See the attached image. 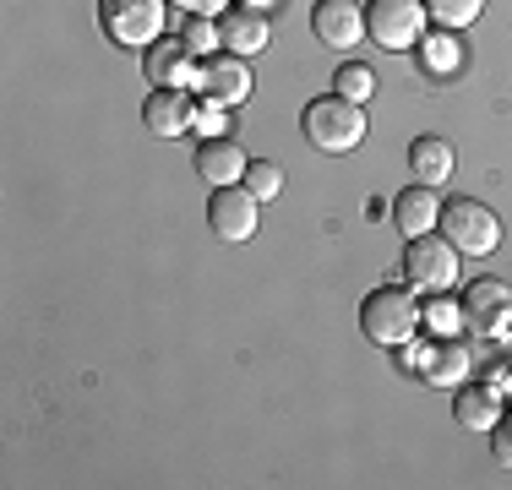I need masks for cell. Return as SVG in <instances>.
Listing matches in <instances>:
<instances>
[{
  "instance_id": "9a60e30c",
  "label": "cell",
  "mask_w": 512,
  "mask_h": 490,
  "mask_svg": "<svg viewBox=\"0 0 512 490\" xmlns=\"http://www.w3.org/2000/svg\"><path fill=\"white\" fill-rule=\"evenodd\" d=\"M218 33H224V49L240 60L262 55V49L273 44V28H267V17L256 6H229L224 17H218Z\"/></svg>"
},
{
  "instance_id": "7c38bea8",
  "label": "cell",
  "mask_w": 512,
  "mask_h": 490,
  "mask_svg": "<svg viewBox=\"0 0 512 490\" xmlns=\"http://www.w3.org/2000/svg\"><path fill=\"white\" fill-rule=\"evenodd\" d=\"M469 365H474V354H469V343L463 338H436V343H425V354H414V371L425 376V382H436V387H463L469 382Z\"/></svg>"
},
{
  "instance_id": "f1b7e54d",
  "label": "cell",
  "mask_w": 512,
  "mask_h": 490,
  "mask_svg": "<svg viewBox=\"0 0 512 490\" xmlns=\"http://www.w3.org/2000/svg\"><path fill=\"white\" fill-rule=\"evenodd\" d=\"M507 338H512V327H507Z\"/></svg>"
},
{
  "instance_id": "83f0119b",
  "label": "cell",
  "mask_w": 512,
  "mask_h": 490,
  "mask_svg": "<svg viewBox=\"0 0 512 490\" xmlns=\"http://www.w3.org/2000/svg\"><path fill=\"white\" fill-rule=\"evenodd\" d=\"M246 6H256V11H262V0H246Z\"/></svg>"
},
{
  "instance_id": "ba28073f",
  "label": "cell",
  "mask_w": 512,
  "mask_h": 490,
  "mask_svg": "<svg viewBox=\"0 0 512 490\" xmlns=\"http://www.w3.org/2000/svg\"><path fill=\"white\" fill-rule=\"evenodd\" d=\"M197 88H202V98H213V104H224V109L246 104L251 88H256L251 60H240V55H229V49H218V55H207V60H202Z\"/></svg>"
},
{
  "instance_id": "8fae6325",
  "label": "cell",
  "mask_w": 512,
  "mask_h": 490,
  "mask_svg": "<svg viewBox=\"0 0 512 490\" xmlns=\"http://www.w3.org/2000/svg\"><path fill=\"white\" fill-rule=\"evenodd\" d=\"M142 71H148L153 88H197V49L186 39H158L148 44V55H142Z\"/></svg>"
},
{
  "instance_id": "ac0fdd59",
  "label": "cell",
  "mask_w": 512,
  "mask_h": 490,
  "mask_svg": "<svg viewBox=\"0 0 512 490\" xmlns=\"http://www.w3.org/2000/svg\"><path fill=\"white\" fill-rule=\"evenodd\" d=\"M409 169H414V180H425V186H442V180H453V147H447L442 137L409 142Z\"/></svg>"
},
{
  "instance_id": "4fadbf2b",
  "label": "cell",
  "mask_w": 512,
  "mask_h": 490,
  "mask_svg": "<svg viewBox=\"0 0 512 490\" xmlns=\"http://www.w3.org/2000/svg\"><path fill=\"white\" fill-rule=\"evenodd\" d=\"M142 126H148L153 137H186V131L197 126V98L186 88H153L148 104H142Z\"/></svg>"
},
{
  "instance_id": "e0dca14e",
  "label": "cell",
  "mask_w": 512,
  "mask_h": 490,
  "mask_svg": "<svg viewBox=\"0 0 512 490\" xmlns=\"http://www.w3.org/2000/svg\"><path fill=\"white\" fill-rule=\"evenodd\" d=\"M453 420L463 425V431L491 436L496 425H502V392H496V387H469V382H463V387H458V398H453Z\"/></svg>"
},
{
  "instance_id": "603a6c76",
  "label": "cell",
  "mask_w": 512,
  "mask_h": 490,
  "mask_svg": "<svg viewBox=\"0 0 512 490\" xmlns=\"http://www.w3.org/2000/svg\"><path fill=\"white\" fill-rule=\"evenodd\" d=\"M180 39H186L191 49H197L202 60H207V55H218V49H224V33H218V22H213V17H191V22H186V33H180Z\"/></svg>"
},
{
  "instance_id": "8992f818",
  "label": "cell",
  "mask_w": 512,
  "mask_h": 490,
  "mask_svg": "<svg viewBox=\"0 0 512 490\" xmlns=\"http://www.w3.org/2000/svg\"><path fill=\"white\" fill-rule=\"evenodd\" d=\"M425 0H371L365 6V39L382 49H414L425 39Z\"/></svg>"
},
{
  "instance_id": "7402d4cb",
  "label": "cell",
  "mask_w": 512,
  "mask_h": 490,
  "mask_svg": "<svg viewBox=\"0 0 512 490\" xmlns=\"http://www.w3.org/2000/svg\"><path fill=\"white\" fill-rule=\"evenodd\" d=\"M246 191L256 196V202H273V196L284 191V169L267 164V158H251L246 164Z\"/></svg>"
},
{
  "instance_id": "5bb4252c",
  "label": "cell",
  "mask_w": 512,
  "mask_h": 490,
  "mask_svg": "<svg viewBox=\"0 0 512 490\" xmlns=\"http://www.w3.org/2000/svg\"><path fill=\"white\" fill-rule=\"evenodd\" d=\"M393 224L404 229V240H420V235H431L436 224H442V202H436V186H425V180H414V186H404L393 196Z\"/></svg>"
},
{
  "instance_id": "9c48e42d",
  "label": "cell",
  "mask_w": 512,
  "mask_h": 490,
  "mask_svg": "<svg viewBox=\"0 0 512 490\" xmlns=\"http://www.w3.org/2000/svg\"><path fill=\"white\" fill-rule=\"evenodd\" d=\"M463 322L480 338H502L512 327V289L502 278H474L469 294H463Z\"/></svg>"
},
{
  "instance_id": "2e32d148",
  "label": "cell",
  "mask_w": 512,
  "mask_h": 490,
  "mask_svg": "<svg viewBox=\"0 0 512 490\" xmlns=\"http://www.w3.org/2000/svg\"><path fill=\"white\" fill-rule=\"evenodd\" d=\"M246 164L251 158L235 137H202V147H197V175L207 186H240V180H246Z\"/></svg>"
},
{
  "instance_id": "4316f807",
  "label": "cell",
  "mask_w": 512,
  "mask_h": 490,
  "mask_svg": "<svg viewBox=\"0 0 512 490\" xmlns=\"http://www.w3.org/2000/svg\"><path fill=\"white\" fill-rule=\"evenodd\" d=\"M169 6L191 11V17H224V11H229V0H169Z\"/></svg>"
},
{
  "instance_id": "ffe728a7",
  "label": "cell",
  "mask_w": 512,
  "mask_h": 490,
  "mask_svg": "<svg viewBox=\"0 0 512 490\" xmlns=\"http://www.w3.org/2000/svg\"><path fill=\"white\" fill-rule=\"evenodd\" d=\"M333 88H338V98H349V104H365V98L376 93V77H371V66H360V60H344L338 77H333Z\"/></svg>"
},
{
  "instance_id": "484cf974",
  "label": "cell",
  "mask_w": 512,
  "mask_h": 490,
  "mask_svg": "<svg viewBox=\"0 0 512 490\" xmlns=\"http://www.w3.org/2000/svg\"><path fill=\"white\" fill-rule=\"evenodd\" d=\"M491 458L502 463V469H512V414H502V425L491 431Z\"/></svg>"
},
{
  "instance_id": "d6986e66",
  "label": "cell",
  "mask_w": 512,
  "mask_h": 490,
  "mask_svg": "<svg viewBox=\"0 0 512 490\" xmlns=\"http://www.w3.org/2000/svg\"><path fill=\"white\" fill-rule=\"evenodd\" d=\"M458 55H463V49H458L453 33H431V39H425L420 66L431 71V77H453V71H458Z\"/></svg>"
},
{
  "instance_id": "6da1fadb",
  "label": "cell",
  "mask_w": 512,
  "mask_h": 490,
  "mask_svg": "<svg viewBox=\"0 0 512 490\" xmlns=\"http://www.w3.org/2000/svg\"><path fill=\"white\" fill-rule=\"evenodd\" d=\"M420 327H425V305L414 289L382 284V289L365 294V305H360L365 343H376V349H409V343L420 338Z\"/></svg>"
},
{
  "instance_id": "30bf717a",
  "label": "cell",
  "mask_w": 512,
  "mask_h": 490,
  "mask_svg": "<svg viewBox=\"0 0 512 490\" xmlns=\"http://www.w3.org/2000/svg\"><path fill=\"white\" fill-rule=\"evenodd\" d=\"M311 33H316V44H327V49H355L365 39V6L360 0H316Z\"/></svg>"
},
{
  "instance_id": "44dd1931",
  "label": "cell",
  "mask_w": 512,
  "mask_h": 490,
  "mask_svg": "<svg viewBox=\"0 0 512 490\" xmlns=\"http://www.w3.org/2000/svg\"><path fill=\"white\" fill-rule=\"evenodd\" d=\"M425 11H431L436 22H442V28H469L474 17H480L485 11V0H425Z\"/></svg>"
},
{
  "instance_id": "277c9868",
  "label": "cell",
  "mask_w": 512,
  "mask_h": 490,
  "mask_svg": "<svg viewBox=\"0 0 512 490\" xmlns=\"http://www.w3.org/2000/svg\"><path fill=\"white\" fill-rule=\"evenodd\" d=\"M169 0H99V22L120 49H148L164 39Z\"/></svg>"
},
{
  "instance_id": "d4e9b609",
  "label": "cell",
  "mask_w": 512,
  "mask_h": 490,
  "mask_svg": "<svg viewBox=\"0 0 512 490\" xmlns=\"http://www.w3.org/2000/svg\"><path fill=\"white\" fill-rule=\"evenodd\" d=\"M191 131H202V137H218V131H229V126H224V104L202 98V104H197V126H191Z\"/></svg>"
},
{
  "instance_id": "3957f363",
  "label": "cell",
  "mask_w": 512,
  "mask_h": 490,
  "mask_svg": "<svg viewBox=\"0 0 512 490\" xmlns=\"http://www.w3.org/2000/svg\"><path fill=\"white\" fill-rule=\"evenodd\" d=\"M447 235L458 256H491L496 245H502V218L491 213L485 202H474V196H453V202H442V224H436Z\"/></svg>"
},
{
  "instance_id": "52a82bcc",
  "label": "cell",
  "mask_w": 512,
  "mask_h": 490,
  "mask_svg": "<svg viewBox=\"0 0 512 490\" xmlns=\"http://www.w3.org/2000/svg\"><path fill=\"white\" fill-rule=\"evenodd\" d=\"M207 224H213V235L218 240H229V245H246L256 235V196L246 191V180L240 186H213V196H207Z\"/></svg>"
},
{
  "instance_id": "cb8c5ba5",
  "label": "cell",
  "mask_w": 512,
  "mask_h": 490,
  "mask_svg": "<svg viewBox=\"0 0 512 490\" xmlns=\"http://www.w3.org/2000/svg\"><path fill=\"white\" fill-rule=\"evenodd\" d=\"M425 322L436 327V333H453V327L463 322V300H431V311H425Z\"/></svg>"
},
{
  "instance_id": "7a4b0ae2",
  "label": "cell",
  "mask_w": 512,
  "mask_h": 490,
  "mask_svg": "<svg viewBox=\"0 0 512 490\" xmlns=\"http://www.w3.org/2000/svg\"><path fill=\"white\" fill-rule=\"evenodd\" d=\"M300 131L316 153H355L365 142V109L349 104V98L327 93V98H311L306 115H300Z\"/></svg>"
},
{
  "instance_id": "5b68a950",
  "label": "cell",
  "mask_w": 512,
  "mask_h": 490,
  "mask_svg": "<svg viewBox=\"0 0 512 490\" xmlns=\"http://www.w3.org/2000/svg\"><path fill=\"white\" fill-rule=\"evenodd\" d=\"M404 278L414 294H442L458 284V251L447 245V235H420L404 245Z\"/></svg>"
}]
</instances>
